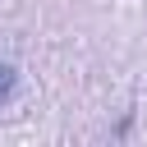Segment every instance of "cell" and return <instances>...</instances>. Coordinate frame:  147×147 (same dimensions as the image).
<instances>
[{
	"label": "cell",
	"instance_id": "6da1fadb",
	"mask_svg": "<svg viewBox=\"0 0 147 147\" xmlns=\"http://www.w3.org/2000/svg\"><path fill=\"white\" fill-rule=\"evenodd\" d=\"M14 83H18V69L0 60V101H9V92H14Z\"/></svg>",
	"mask_w": 147,
	"mask_h": 147
}]
</instances>
